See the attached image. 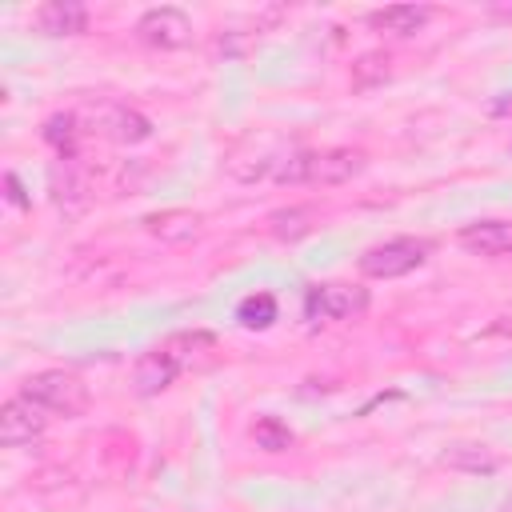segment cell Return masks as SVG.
<instances>
[{
    "mask_svg": "<svg viewBox=\"0 0 512 512\" xmlns=\"http://www.w3.org/2000/svg\"><path fill=\"white\" fill-rule=\"evenodd\" d=\"M20 396L48 416H80L88 408V384L72 372H36L20 384Z\"/></svg>",
    "mask_w": 512,
    "mask_h": 512,
    "instance_id": "1",
    "label": "cell"
},
{
    "mask_svg": "<svg viewBox=\"0 0 512 512\" xmlns=\"http://www.w3.org/2000/svg\"><path fill=\"white\" fill-rule=\"evenodd\" d=\"M428 256V244L424 240H412V236H396V240H384L376 248H368L360 256V272L372 276V280H392V276H404L412 268H420Z\"/></svg>",
    "mask_w": 512,
    "mask_h": 512,
    "instance_id": "2",
    "label": "cell"
},
{
    "mask_svg": "<svg viewBox=\"0 0 512 512\" xmlns=\"http://www.w3.org/2000/svg\"><path fill=\"white\" fill-rule=\"evenodd\" d=\"M136 36H140L148 48L176 52V48L192 44V20H188L180 8L160 4V8H148V12L136 20Z\"/></svg>",
    "mask_w": 512,
    "mask_h": 512,
    "instance_id": "3",
    "label": "cell"
},
{
    "mask_svg": "<svg viewBox=\"0 0 512 512\" xmlns=\"http://www.w3.org/2000/svg\"><path fill=\"white\" fill-rule=\"evenodd\" d=\"M368 308V292L356 284H316L304 296V312L312 320H348Z\"/></svg>",
    "mask_w": 512,
    "mask_h": 512,
    "instance_id": "4",
    "label": "cell"
},
{
    "mask_svg": "<svg viewBox=\"0 0 512 512\" xmlns=\"http://www.w3.org/2000/svg\"><path fill=\"white\" fill-rule=\"evenodd\" d=\"M44 428H48V412L36 408L32 400L12 396V400L0 404V440H4L8 448H20V444L40 440Z\"/></svg>",
    "mask_w": 512,
    "mask_h": 512,
    "instance_id": "5",
    "label": "cell"
},
{
    "mask_svg": "<svg viewBox=\"0 0 512 512\" xmlns=\"http://www.w3.org/2000/svg\"><path fill=\"white\" fill-rule=\"evenodd\" d=\"M368 164V156L360 148H324L312 152L308 160V184H344L352 176H360Z\"/></svg>",
    "mask_w": 512,
    "mask_h": 512,
    "instance_id": "6",
    "label": "cell"
},
{
    "mask_svg": "<svg viewBox=\"0 0 512 512\" xmlns=\"http://www.w3.org/2000/svg\"><path fill=\"white\" fill-rule=\"evenodd\" d=\"M180 356L168 348V344H160V348H152V352H144L140 360H136V372H132V384H136V392L140 396H156V392H164L176 376H180Z\"/></svg>",
    "mask_w": 512,
    "mask_h": 512,
    "instance_id": "7",
    "label": "cell"
},
{
    "mask_svg": "<svg viewBox=\"0 0 512 512\" xmlns=\"http://www.w3.org/2000/svg\"><path fill=\"white\" fill-rule=\"evenodd\" d=\"M32 24L44 36H80L88 28V8L76 0H48L32 12Z\"/></svg>",
    "mask_w": 512,
    "mask_h": 512,
    "instance_id": "8",
    "label": "cell"
},
{
    "mask_svg": "<svg viewBox=\"0 0 512 512\" xmlns=\"http://www.w3.org/2000/svg\"><path fill=\"white\" fill-rule=\"evenodd\" d=\"M460 244L476 256H508L512 252V224L508 220H476L460 228Z\"/></svg>",
    "mask_w": 512,
    "mask_h": 512,
    "instance_id": "9",
    "label": "cell"
},
{
    "mask_svg": "<svg viewBox=\"0 0 512 512\" xmlns=\"http://www.w3.org/2000/svg\"><path fill=\"white\" fill-rule=\"evenodd\" d=\"M428 16H432L428 4H388V8L372 12L368 24L380 28V32H392V36H412L428 24Z\"/></svg>",
    "mask_w": 512,
    "mask_h": 512,
    "instance_id": "10",
    "label": "cell"
},
{
    "mask_svg": "<svg viewBox=\"0 0 512 512\" xmlns=\"http://www.w3.org/2000/svg\"><path fill=\"white\" fill-rule=\"evenodd\" d=\"M144 228H148L152 236H160V240L180 244V240H192V236L200 232V216L188 212V208H168V212H152V216H144Z\"/></svg>",
    "mask_w": 512,
    "mask_h": 512,
    "instance_id": "11",
    "label": "cell"
},
{
    "mask_svg": "<svg viewBox=\"0 0 512 512\" xmlns=\"http://www.w3.org/2000/svg\"><path fill=\"white\" fill-rule=\"evenodd\" d=\"M312 220H316L312 208H304V204H288V208L268 212V232H272L276 240L292 244V240H304V236L312 232Z\"/></svg>",
    "mask_w": 512,
    "mask_h": 512,
    "instance_id": "12",
    "label": "cell"
},
{
    "mask_svg": "<svg viewBox=\"0 0 512 512\" xmlns=\"http://www.w3.org/2000/svg\"><path fill=\"white\" fill-rule=\"evenodd\" d=\"M276 316H280V308H276V296L272 292H252V296H244L240 304H236V320L244 324V328H272L276 324Z\"/></svg>",
    "mask_w": 512,
    "mask_h": 512,
    "instance_id": "13",
    "label": "cell"
},
{
    "mask_svg": "<svg viewBox=\"0 0 512 512\" xmlns=\"http://www.w3.org/2000/svg\"><path fill=\"white\" fill-rule=\"evenodd\" d=\"M108 132H112L120 144H140V140L152 136V120L140 116L136 108H112V116H108Z\"/></svg>",
    "mask_w": 512,
    "mask_h": 512,
    "instance_id": "14",
    "label": "cell"
},
{
    "mask_svg": "<svg viewBox=\"0 0 512 512\" xmlns=\"http://www.w3.org/2000/svg\"><path fill=\"white\" fill-rule=\"evenodd\" d=\"M392 60H388V52H364L356 64H352V88L356 92H368V88H380L384 80H388V68Z\"/></svg>",
    "mask_w": 512,
    "mask_h": 512,
    "instance_id": "15",
    "label": "cell"
},
{
    "mask_svg": "<svg viewBox=\"0 0 512 512\" xmlns=\"http://www.w3.org/2000/svg\"><path fill=\"white\" fill-rule=\"evenodd\" d=\"M448 468H468V472H496V456L484 444H456L444 452Z\"/></svg>",
    "mask_w": 512,
    "mask_h": 512,
    "instance_id": "16",
    "label": "cell"
},
{
    "mask_svg": "<svg viewBox=\"0 0 512 512\" xmlns=\"http://www.w3.org/2000/svg\"><path fill=\"white\" fill-rule=\"evenodd\" d=\"M252 440H256V448H264V452H288V448H292V432H288V424H280L276 416H260V420L252 424Z\"/></svg>",
    "mask_w": 512,
    "mask_h": 512,
    "instance_id": "17",
    "label": "cell"
},
{
    "mask_svg": "<svg viewBox=\"0 0 512 512\" xmlns=\"http://www.w3.org/2000/svg\"><path fill=\"white\" fill-rule=\"evenodd\" d=\"M44 136H48V144H56L60 152H68L72 140H76V120H72V116H52V120L44 124Z\"/></svg>",
    "mask_w": 512,
    "mask_h": 512,
    "instance_id": "18",
    "label": "cell"
},
{
    "mask_svg": "<svg viewBox=\"0 0 512 512\" xmlns=\"http://www.w3.org/2000/svg\"><path fill=\"white\" fill-rule=\"evenodd\" d=\"M4 188H8V200H12V204H28V196H24L20 180H16V172H8V176H4Z\"/></svg>",
    "mask_w": 512,
    "mask_h": 512,
    "instance_id": "19",
    "label": "cell"
},
{
    "mask_svg": "<svg viewBox=\"0 0 512 512\" xmlns=\"http://www.w3.org/2000/svg\"><path fill=\"white\" fill-rule=\"evenodd\" d=\"M496 512H512V500H508V504H500V508H496Z\"/></svg>",
    "mask_w": 512,
    "mask_h": 512,
    "instance_id": "20",
    "label": "cell"
}]
</instances>
